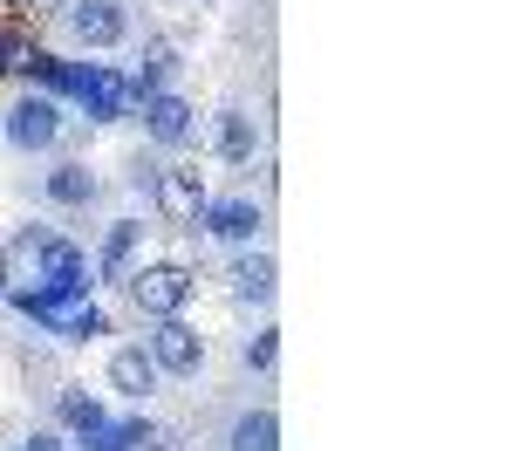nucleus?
<instances>
[{
	"label": "nucleus",
	"mask_w": 512,
	"mask_h": 451,
	"mask_svg": "<svg viewBox=\"0 0 512 451\" xmlns=\"http://www.w3.org/2000/svg\"><path fill=\"white\" fill-rule=\"evenodd\" d=\"M7 260H35L41 287H82L89 294V253L62 233H41V226H21V240L7 246Z\"/></svg>",
	"instance_id": "f257e3e1"
},
{
	"label": "nucleus",
	"mask_w": 512,
	"mask_h": 451,
	"mask_svg": "<svg viewBox=\"0 0 512 451\" xmlns=\"http://www.w3.org/2000/svg\"><path fill=\"white\" fill-rule=\"evenodd\" d=\"M192 287H198V274L185 267V260H151V267H137V274H130V301H137V315L171 322V315H185Z\"/></svg>",
	"instance_id": "f03ea898"
},
{
	"label": "nucleus",
	"mask_w": 512,
	"mask_h": 451,
	"mask_svg": "<svg viewBox=\"0 0 512 451\" xmlns=\"http://www.w3.org/2000/svg\"><path fill=\"white\" fill-rule=\"evenodd\" d=\"M151 199H158V212L171 226H198V212H205V178H198L192 164H158Z\"/></svg>",
	"instance_id": "7ed1b4c3"
},
{
	"label": "nucleus",
	"mask_w": 512,
	"mask_h": 451,
	"mask_svg": "<svg viewBox=\"0 0 512 451\" xmlns=\"http://www.w3.org/2000/svg\"><path fill=\"white\" fill-rule=\"evenodd\" d=\"M0 130H7L14 151H48V144L62 137V103H55V96H21Z\"/></svg>",
	"instance_id": "20e7f679"
},
{
	"label": "nucleus",
	"mask_w": 512,
	"mask_h": 451,
	"mask_svg": "<svg viewBox=\"0 0 512 451\" xmlns=\"http://www.w3.org/2000/svg\"><path fill=\"white\" fill-rule=\"evenodd\" d=\"M69 28L82 48H123L130 41V7L123 0H69Z\"/></svg>",
	"instance_id": "39448f33"
},
{
	"label": "nucleus",
	"mask_w": 512,
	"mask_h": 451,
	"mask_svg": "<svg viewBox=\"0 0 512 451\" xmlns=\"http://www.w3.org/2000/svg\"><path fill=\"white\" fill-rule=\"evenodd\" d=\"M151 363H158V376H198V363H205L198 328H185L178 315L158 322V328H151Z\"/></svg>",
	"instance_id": "423d86ee"
},
{
	"label": "nucleus",
	"mask_w": 512,
	"mask_h": 451,
	"mask_svg": "<svg viewBox=\"0 0 512 451\" xmlns=\"http://www.w3.org/2000/svg\"><path fill=\"white\" fill-rule=\"evenodd\" d=\"M198 219H205V233H212V240H233V246H246L260 226H267V212H260L253 199H205Z\"/></svg>",
	"instance_id": "0eeeda50"
},
{
	"label": "nucleus",
	"mask_w": 512,
	"mask_h": 451,
	"mask_svg": "<svg viewBox=\"0 0 512 451\" xmlns=\"http://www.w3.org/2000/svg\"><path fill=\"white\" fill-rule=\"evenodd\" d=\"M158 383H164V376H158V363H151V349H144V342H130V349H117V356H110V390H117V397L144 404Z\"/></svg>",
	"instance_id": "6e6552de"
},
{
	"label": "nucleus",
	"mask_w": 512,
	"mask_h": 451,
	"mask_svg": "<svg viewBox=\"0 0 512 451\" xmlns=\"http://www.w3.org/2000/svg\"><path fill=\"white\" fill-rule=\"evenodd\" d=\"M144 130H151L158 144H185V137H192V103H185L178 89L144 96Z\"/></svg>",
	"instance_id": "1a4fd4ad"
},
{
	"label": "nucleus",
	"mask_w": 512,
	"mask_h": 451,
	"mask_svg": "<svg viewBox=\"0 0 512 451\" xmlns=\"http://www.w3.org/2000/svg\"><path fill=\"white\" fill-rule=\"evenodd\" d=\"M137 246H144V226H137V219H117L110 240H103V253H96V274H103V281H130V274H137Z\"/></svg>",
	"instance_id": "9d476101"
},
{
	"label": "nucleus",
	"mask_w": 512,
	"mask_h": 451,
	"mask_svg": "<svg viewBox=\"0 0 512 451\" xmlns=\"http://www.w3.org/2000/svg\"><path fill=\"white\" fill-rule=\"evenodd\" d=\"M253 144H260V130H253L246 110H219L212 117V151H219V164H253Z\"/></svg>",
	"instance_id": "9b49d317"
},
{
	"label": "nucleus",
	"mask_w": 512,
	"mask_h": 451,
	"mask_svg": "<svg viewBox=\"0 0 512 451\" xmlns=\"http://www.w3.org/2000/svg\"><path fill=\"white\" fill-rule=\"evenodd\" d=\"M274 287H280L274 253H239V260H233V294H239V301L267 308V301H274Z\"/></svg>",
	"instance_id": "f8f14e48"
},
{
	"label": "nucleus",
	"mask_w": 512,
	"mask_h": 451,
	"mask_svg": "<svg viewBox=\"0 0 512 451\" xmlns=\"http://www.w3.org/2000/svg\"><path fill=\"white\" fill-rule=\"evenodd\" d=\"M226 451H280V417L274 410H239L233 431H226Z\"/></svg>",
	"instance_id": "ddd939ff"
},
{
	"label": "nucleus",
	"mask_w": 512,
	"mask_h": 451,
	"mask_svg": "<svg viewBox=\"0 0 512 451\" xmlns=\"http://www.w3.org/2000/svg\"><path fill=\"white\" fill-rule=\"evenodd\" d=\"M55 417H62V424H69L76 438H89V431H103V424H110V410H103V397H89L82 383H69V390L55 397Z\"/></svg>",
	"instance_id": "4468645a"
},
{
	"label": "nucleus",
	"mask_w": 512,
	"mask_h": 451,
	"mask_svg": "<svg viewBox=\"0 0 512 451\" xmlns=\"http://www.w3.org/2000/svg\"><path fill=\"white\" fill-rule=\"evenodd\" d=\"M171 69H178V41L151 35V41H144V69L130 76V89H137V103H144V96H158L164 82H171Z\"/></svg>",
	"instance_id": "2eb2a0df"
},
{
	"label": "nucleus",
	"mask_w": 512,
	"mask_h": 451,
	"mask_svg": "<svg viewBox=\"0 0 512 451\" xmlns=\"http://www.w3.org/2000/svg\"><path fill=\"white\" fill-rule=\"evenodd\" d=\"M48 335H62V342H96V335H110V315L96 308V301H76V308H62Z\"/></svg>",
	"instance_id": "dca6fc26"
},
{
	"label": "nucleus",
	"mask_w": 512,
	"mask_h": 451,
	"mask_svg": "<svg viewBox=\"0 0 512 451\" xmlns=\"http://www.w3.org/2000/svg\"><path fill=\"white\" fill-rule=\"evenodd\" d=\"M48 199L55 205H89L96 199V171H89V164H55V171H48Z\"/></svg>",
	"instance_id": "f3484780"
},
{
	"label": "nucleus",
	"mask_w": 512,
	"mask_h": 451,
	"mask_svg": "<svg viewBox=\"0 0 512 451\" xmlns=\"http://www.w3.org/2000/svg\"><path fill=\"white\" fill-rule=\"evenodd\" d=\"M35 35H28V28H0V76H28V69H35Z\"/></svg>",
	"instance_id": "a211bd4d"
},
{
	"label": "nucleus",
	"mask_w": 512,
	"mask_h": 451,
	"mask_svg": "<svg viewBox=\"0 0 512 451\" xmlns=\"http://www.w3.org/2000/svg\"><path fill=\"white\" fill-rule=\"evenodd\" d=\"M123 438H130V451H185V445H178V431H164V424H151V417H130Z\"/></svg>",
	"instance_id": "6ab92c4d"
},
{
	"label": "nucleus",
	"mask_w": 512,
	"mask_h": 451,
	"mask_svg": "<svg viewBox=\"0 0 512 451\" xmlns=\"http://www.w3.org/2000/svg\"><path fill=\"white\" fill-rule=\"evenodd\" d=\"M274 363H280V328H260V335L246 342V369H260V376H267Z\"/></svg>",
	"instance_id": "aec40b11"
},
{
	"label": "nucleus",
	"mask_w": 512,
	"mask_h": 451,
	"mask_svg": "<svg viewBox=\"0 0 512 451\" xmlns=\"http://www.w3.org/2000/svg\"><path fill=\"white\" fill-rule=\"evenodd\" d=\"M82 451H130V438H123V424H103V431L82 438Z\"/></svg>",
	"instance_id": "412c9836"
},
{
	"label": "nucleus",
	"mask_w": 512,
	"mask_h": 451,
	"mask_svg": "<svg viewBox=\"0 0 512 451\" xmlns=\"http://www.w3.org/2000/svg\"><path fill=\"white\" fill-rule=\"evenodd\" d=\"M14 14H28V21H48V14H62V0H14Z\"/></svg>",
	"instance_id": "4be33fe9"
},
{
	"label": "nucleus",
	"mask_w": 512,
	"mask_h": 451,
	"mask_svg": "<svg viewBox=\"0 0 512 451\" xmlns=\"http://www.w3.org/2000/svg\"><path fill=\"white\" fill-rule=\"evenodd\" d=\"M14 451H69V445H62L55 431H28V438H21V445H14Z\"/></svg>",
	"instance_id": "5701e85b"
},
{
	"label": "nucleus",
	"mask_w": 512,
	"mask_h": 451,
	"mask_svg": "<svg viewBox=\"0 0 512 451\" xmlns=\"http://www.w3.org/2000/svg\"><path fill=\"white\" fill-rule=\"evenodd\" d=\"M0 287H14V260H7V246H0Z\"/></svg>",
	"instance_id": "b1692460"
},
{
	"label": "nucleus",
	"mask_w": 512,
	"mask_h": 451,
	"mask_svg": "<svg viewBox=\"0 0 512 451\" xmlns=\"http://www.w3.org/2000/svg\"><path fill=\"white\" fill-rule=\"evenodd\" d=\"M0 7H14V0H0Z\"/></svg>",
	"instance_id": "393cba45"
}]
</instances>
